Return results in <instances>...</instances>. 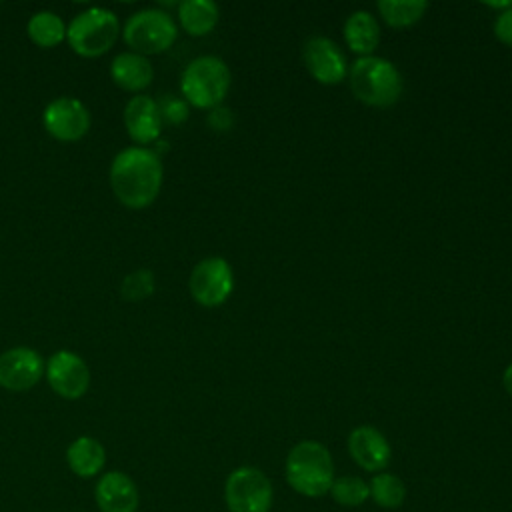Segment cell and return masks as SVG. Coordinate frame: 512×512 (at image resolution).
<instances>
[{"instance_id":"cell-1","label":"cell","mask_w":512,"mask_h":512,"mask_svg":"<svg viewBox=\"0 0 512 512\" xmlns=\"http://www.w3.org/2000/svg\"><path fill=\"white\" fill-rule=\"evenodd\" d=\"M164 168L160 154L144 146L120 150L110 164V186L114 196L132 210L150 206L162 188Z\"/></svg>"},{"instance_id":"cell-2","label":"cell","mask_w":512,"mask_h":512,"mask_svg":"<svg viewBox=\"0 0 512 512\" xmlns=\"http://www.w3.org/2000/svg\"><path fill=\"white\" fill-rule=\"evenodd\" d=\"M284 476L288 486L300 496H326L334 482L330 450L318 440H302L294 444L284 462Z\"/></svg>"},{"instance_id":"cell-3","label":"cell","mask_w":512,"mask_h":512,"mask_svg":"<svg viewBox=\"0 0 512 512\" xmlns=\"http://www.w3.org/2000/svg\"><path fill=\"white\" fill-rule=\"evenodd\" d=\"M402 76L398 68L380 56H362L350 68V90L366 106L388 108L402 96Z\"/></svg>"},{"instance_id":"cell-4","label":"cell","mask_w":512,"mask_h":512,"mask_svg":"<svg viewBox=\"0 0 512 512\" xmlns=\"http://www.w3.org/2000/svg\"><path fill=\"white\" fill-rule=\"evenodd\" d=\"M232 74L228 64L218 56H198L180 76V92L188 106L212 110L220 106L230 90Z\"/></svg>"},{"instance_id":"cell-5","label":"cell","mask_w":512,"mask_h":512,"mask_svg":"<svg viewBox=\"0 0 512 512\" xmlns=\"http://www.w3.org/2000/svg\"><path fill=\"white\" fill-rule=\"evenodd\" d=\"M118 32V18L112 10L88 8L70 20L66 26V40L76 54L96 58L112 48Z\"/></svg>"},{"instance_id":"cell-6","label":"cell","mask_w":512,"mask_h":512,"mask_svg":"<svg viewBox=\"0 0 512 512\" xmlns=\"http://www.w3.org/2000/svg\"><path fill=\"white\" fill-rule=\"evenodd\" d=\"M178 36L172 16L158 8L134 12L124 24L122 38L136 54H160L168 50Z\"/></svg>"},{"instance_id":"cell-7","label":"cell","mask_w":512,"mask_h":512,"mask_svg":"<svg viewBox=\"0 0 512 512\" xmlns=\"http://www.w3.org/2000/svg\"><path fill=\"white\" fill-rule=\"evenodd\" d=\"M224 500L228 512H268L274 488L260 468L238 466L224 482Z\"/></svg>"},{"instance_id":"cell-8","label":"cell","mask_w":512,"mask_h":512,"mask_svg":"<svg viewBox=\"0 0 512 512\" xmlns=\"http://www.w3.org/2000/svg\"><path fill=\"white\" fill-rule=\"evenodd\" d=\"M192 298L204 308L222 306L234 290V272L228 260L220 256H208L200 260L188 280Z\"/></svg>"},{"instance_id":"cell-9","label":"cell","mask_w":512,"mask_h":512,"mask_svg":"<svg viewBox=\"0 0 512 512\" xmlns=\"http://www.w3.org/2000/svg\"><path fill=\"white\" fill-rule=\"evenodd\" d=\"M88 108L72 96L54 98L42 112V124L50 136L60 142H76L90 130Z\"/></svg>"},{"instance_id":"cell-10","label":"cell","mask_w":512,"mask_h":512,"mask_svg":"<svg viewBox=\"0 0 512 512\" xmlns=\"http://www.w3.org/2000/svg\"><path fill=\"white\" fill-rule=\"evenodd\" d=\"M44 374L50 388L66 400L84 396L90 386V370L86 362L70 350L54 352L46 362Z\"/></svg>"},{"instance_id":"cell-11","label":"cell","mask_w":512,"mask_h":512,"mask_svg":"<svg viewBox=\"0 0 512 512\" xmlns=\"http://www.w3.org/2000/svg\"><path fill=\"white\" fill-rule=\"evenodd\" d=\"M302 58L308 74L324 86L340 84L348 72L346 56L338 44L326 36L308 38L302 48Z\"/></svg>"},{"instance_id":"cell-12","label":"cell","mask_w":512,"mask_h":512,"mask_svg":"<svg viewBox=\"0 0 512 512\" xmlns=\"http://www.w3.org/2000/svg\"><path fill=\"white\" fill-rule=\"evenodd\" d=\"M46 364L42 356L28 346H16L0 354V386L12 392H24L34 388Z\"/></svg>"},{"instance_id":"cell-13","label":"cell","mask_w":512,"mask_h":512,"mask_svg":"<svg viewBox=\"0 0 512 512\" xmlns=\"http://www.w3.org/2000/svg\"><path fill=\"white\" fill-rule=\"evenodd\" d=\"M346 446L354 464L366 472L378 474L386 470L392 460L390 442L378 428L370 424H360L352 428V432L348 434Z\"/></svg>"},{"instance_id":"cell-14","label":"cell","mask_w":512,"mask_h":512,"mask_svg":"<svg viewBox=\"0 0 512 512\" xmlns=\"http://www.w3.org/2000/svg\"><path fill=\"white\" fill-rule=\"evenodd\" d=\"M124 128L136 144H152L160 138L162 118L158 100L138 94L124 106Z\"/></svg>"},{"instance_id":"cell-15","label":"cell","mask_w":512,"mask_h":512,"mask_svg":"<svg viewBox=\"0 0 512 512\" xmlns=\"http://www.w3.org/2000/svg\"><path fill=\"white\" fill-rule=\"evenodd\" d=\"M94 496L102 512H136L140 502L134 480L118 470L100 476Z\"/></svg>"},{"instance_id":"cell-16","label":"cell","mask_w":512,"mask_h":512,"mask_svg":"<svg viewBox=\"0 0 512 512\" xmlns=\"http://www.w3.org/2000/svg\"><path fill=\"white\" fill-rule=\"evenodd\" d=\"M110 76L122 90L140 92L150 86L154 70L146 56L136 52H120L110 64Z\"/></svg>"},{"instance_id":"cell-17","label":"cell","mask_w":512,"mask_h":512,"mask_svg":"<svg viewBox=\"0 0 512 512\" xmlns=\"http://www.w3.org/2000/svg\"><path fill=\"white\" fill-rule=\"evenodd\" d=\"M344 42L358 58L372 56L380 44L378 20L368 10H354L344 22Z\"/></svg>"},{"instance_id":"cell-18","label":"cell","mask_w":512,"mask_h":512,"mask_svg":"<svg viewBox=\"0 0 512 512\" xmlns=\"http://www.w3.org/2000/svg\"><path fill=\"white\" fill-rule=\"evenodd\" d=\"M66 460H68L70 470L76 476L92 478L104 468L106 452H104V446L96 438L80 436L68 446Z\"/></svg>"},{"instance_id":"cell-19","label":"cell","mask_w":512,"mask_h":512,"mask_svg":"<svg viewBox=\"0 0 512 512\" xmlns=\"http://www.w3.org/2000/svg\"><path fill=\"white\" fill-rule=\"evenodd\" d=\"M220 18V10L212 0H184L178 4V20L190 36L210 34Z\"/></svg>"},{"instance_id":"cell-20","label":"cell","mask_w":512,"mask_h":512,"mask_svg":"<svg viewBox=\"0 0 512 512\" xmlns=\"http://www.w3.org/2000/svg\"><path fill=\"white\" fill-rule=\"evenodd\" d=\"M26 32L36 46L54 48L66 38V24L56 12L40 10L28 20Z\"/></svg>"},{"instance_id":"cell-21","label":"cell","mask_w":512,"mask_h":512,"mask_svg":"<svg viewBox=\"0 0 512 512\" xmlns=\"http://www.w3.org/2000/svg\"><path fill=\"white\" fill-rule=\"evenodd\" d=\"M368 488L374 504L384 510H396L406 500V484L402 482L400 476L386 470L374 474L372 480L368 482Z\"/></svg>"},{"instance_id":"cell-22","label":"cell","mask_w":512,"mask_h":512,"mask_svg":"<svg viewBox=\"0 0 512 512\" xmlns=\"http://www.w3.org/2000/svg\"><path fill=\"white\" fill-rule=\"evenodd\" d=\"M428 10L424 0H380L378 12L382 20L392 28H406L416 24Z\"/></svg>"},{"instance_id":"cell-23","label":"cell","mask_w":512,"mask_h":512,"mask_svg":"<svg viewBox=\"0 0 512 512\" xmlns=\"http://www.w3.org/2000/svg\"><path fill=\"white\" fill-rule=\"evenodd\" d=\"M328 494L336 504L344 508H356L370 498V488L368 482L360 476H338L334 478Z\"/></svg>"},{"instance_id":"cell-24","label":"cell","mask_w":512,"mask_h":512,"mask_svg":"<svg viewBox=\"0 0 512 512\" xmlns=\"http://www.w3.org/2000/svg\"><path fill=\"white\" fill-rule=\"evenodd\" d=\"M154 286H156V280H154L152 270L138 268V270L130 272L128 276H124L122 286H120V294L126 302L136 304V302L146 300L154 292Z\"/></svg>"},{"instance_id":"cell-25","label":"cell","mask_w":512,"mask_h":512,"mask_svg":"<svg viewBox=\"0 0 512 512\" xmlns=\"http://www.w3.org/2000/svg\"><path fill=\"white\" fill-rule=\"evenodd\" d=\"M158 108H160V118H162V124H182L188 114H190V108H188V102L184 98H176L172 94H166L160 102H158Z\"/></svg>"},{"instance_id":"cell-26","label":"cell","mask_w":512,"mask_h":512,"mask_svg":"<svg viewBox=\"0 0 512 512\" xmlns=\"http://www.w3.org/2000/svg\"><path fill=\"white\" fill-rule=\"evenodd\" d=\"M234 124V116H232V110L226 108V106H216L208 112V126L216 132H226L230 130Z\"/></svg>"},{"instance_id":"cell-27","label":"cell","mask_w":512,"mask_h":512,"mask_svg":"<svg viewBox=\"0 0 512 512\" xmlns=\"http://www.w3.org/2000/svg\"><path fill=\"white\" fill-rule=\"evenodd\" d=\"M494 36L502 42L512 46V8L502 10L494 20Z\"/></svg>"},{"instance_id":"cell-28","label":"cell","mask_w":512,"mask_h":512,"mask_svg":"<svg viewBox=\"0 0 512 512\" xmlns=\"http://www.w3.org/2000/svg\"><path fill=\"white\" fill-rule=\"evenodd\" d=\"M502 386H504V390L512 396V362L504 368V374H502Z\"/></svg>"},{"instance_id":"cell-29","label":"cell","mask_w":512,"mask_h":512,"mask_svg":"<svg viewBox=\"0 0 512 512\" xmlns=\"http://www.w3.org/2000/svg\"><path fill=\"white\" fill-rule=\"evenodd\" d=\"M488 8H498V10H508L512 8V0H506V2H484Z\"/></svg>"}]
</instances>
